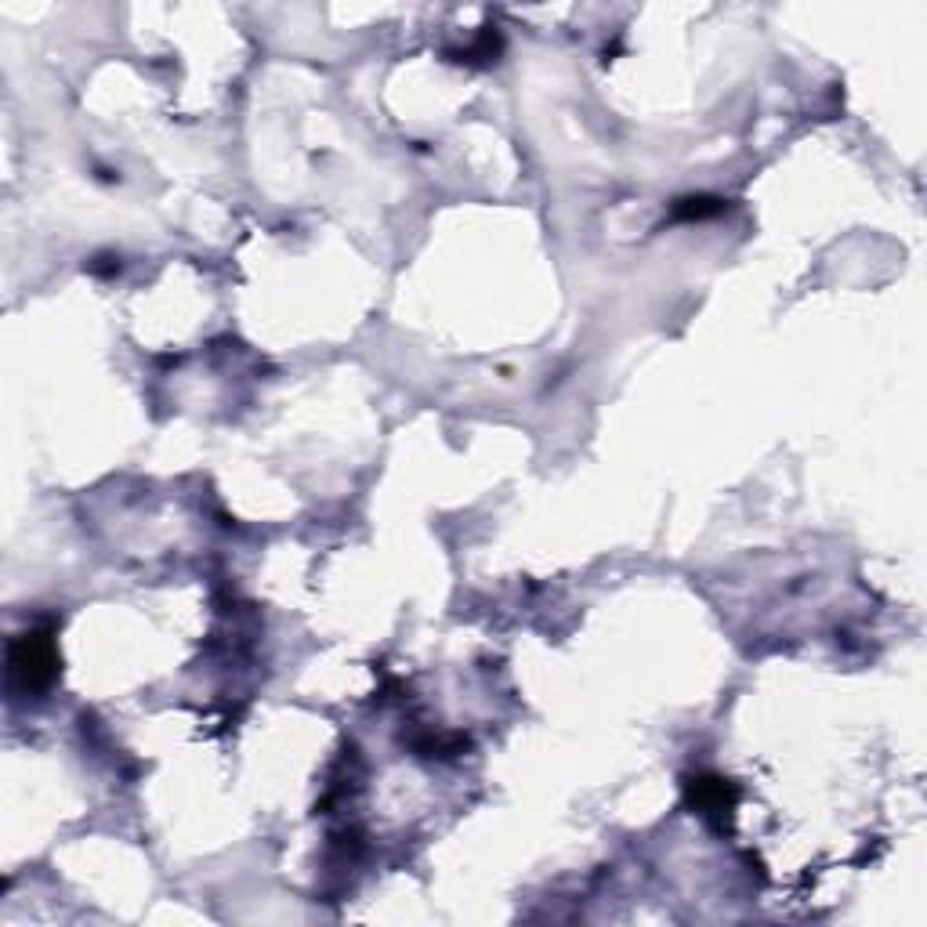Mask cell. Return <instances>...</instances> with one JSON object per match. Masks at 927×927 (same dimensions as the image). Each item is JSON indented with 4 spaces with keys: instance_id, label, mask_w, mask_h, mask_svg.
I'll use <instances>...</instances> for the list:
<instances>
[{
    "instance_id": "6da1fadb",
    "label": "cell",
    "mask_w": 927,
    "mask_h": 927,
    "mask_svg": "<svg viewBox=\"0 0 927 927\" xmlns=\"http://www.w3.org/2000/svg\"><path fill=\"white\" fill-rule=\"evenodd\" d=\"M11 677L25 682V688H41L55 677V649L44 634H25L11 645Z\"/></svg>"
},
{
    "instance_id": "7a4b0ae2",
    "label": "cell",
    "mask_w": 927,
    "mask_h": 927,
    "mask_svg": "<svg viewBox=\"0 0 927 927\" xmlns=\"http://www.w3.org/2000/svg\"><path fill=\"white\" fill-rule=\"evenodd\" d=\"M733 804H736V793H733V787H725V779H699L696 782V808L703 815L728 812Z\"/></svg>"
}]
</instances>
